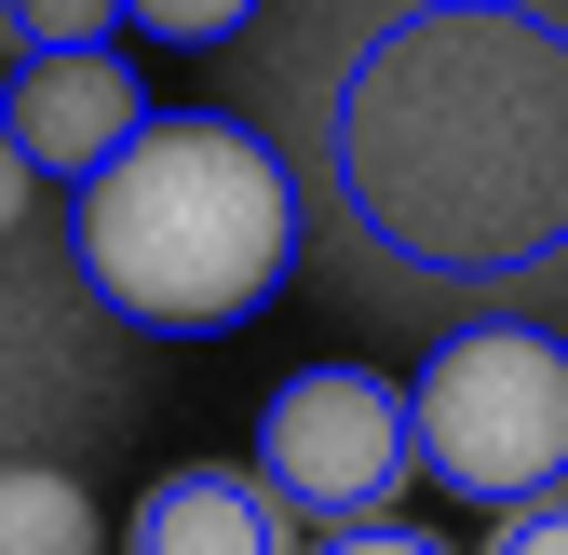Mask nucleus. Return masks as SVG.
I'll list each match as a JSON object with an SVG mask.
<instances>
[{"instance_id":"1","label":"nucleus","mask_w":568,"mask_h":555,"mask_svg":"<svg viewBox=\"0 0 568 555\" xmlns=\"http://www.w3.org/2000/svg\"><path fill=\"white\" fill-rule=\"evenodd\" d=\"M338 190L406 271L487 285L568 258V41L474 0L393 28L338 95Z\"/></svg>"},{"instance_id":"2","label":"nucleus","mask_w":568,"mask_h":555,"mask_svg":"<svg viewBox=\"0 0 568 555\" xmlns=\"http://www.w3.org/2000/svg\"><path fill=\"white\" fill-rule=\"evenodd\" d=\"M68 258L122 325L231 339L298 271V176L244 122H150L95 190H68Z\"/></svg>"},{"instance_id":"3","label":"nucleus","mask_w":568,"mask_h":555,"mask_svg":"<svg viewBox=\"0 0 568 555\" xmlns=\"http://www.w3.org/2000/svg\"><path fill=\"white\" fill-rule=\"evenodd\" d=\"M419 447H434V488L474 515L568 488V339L515 312L447 325L434 366H419Z\"/></svg>"},{"instance_id":"4","label":"nucleus","mask_w":568,"mask_h":555,"mask_svg":"<svg viewBox=\"0 0 568 555\" xmlns=\"http://www.w3.org/2000/svg\"><path fill=\"white\" fill-rule=\"evenodd\" d=\"M257 474L312 528H379V515H406V488L434 474V447H419V380L298 366V380L257 406Z\"/></svg>"},{"instance_id":"5","label":"nucleus","mask_w":568,"mask_h":555,"mask_svg":"<svg viewBox=\"0 0 568 555\" xmlns=\"http://www.w3.org/2000/svg\"><path fill=\"white\" fill-rule=\"evenodd\" d=\"M150 122H163L150 82H135L109 41H95V54H28V68H14V163L54 176V190H95Z\"/></svg>"},{"instance_id":"6","label":"nucleus","mask_w":568,"mask_h":555,"mask_svg":"<svg viewBox=\"0 0 568 555\" xmlns=\"http://www.w3.org/2000/svg\"><path fill=\"white\" fill-rule=\"evenodd\" d=\"M122 555H312V515L271 488V474L244 461H176L150 474V502L122 515Z\"/></svg>"},{"instance_id":"7","label":"nucleus","mask_w":568,"mask_h":555,"mask_svg":"<svg viewBox=\"0 0 568 555\" xmlns=\"http://www.w3.org/2000/svg\"><path fill=\"white\" fill-rule=\"evenodd\" d=\"M0 555H109V528H95V502H82V474H54V461L0 474Z\"/></svg>"},{"instance_id":"8","label":"nucleus","mask_w":568,"mask_h":555,"mask_svg":"<svg viewBox=\"0 0 568 555\" xmlns=\"http://www.w3.org/2000/svg\"><path fill=\"white\" fill-rule=\"evenodd\" d=\"M14 14V54H95L109 28H135V0H0Z\"/></svg>"},{"instance_id":"9","label":"nucleus","mask_w":568,"mask_h":555,"mask_svg":"<svg viewBox=\"0 0 568 555\" xmlns=\"http://www.w3.org/2000/svg\"><path fill=\"white\" fill-rule=\"evenodd\" d=\"M244 14H257V0H135V28H150V41H176V54H217Z\"/></svg>"},{"instance_id":"10","label":"nucleus","mask_w":568,"mask_h":555,"mask_svg":"<svg viewBox=\"0 0 568 555\" xmlns=\"http://www.w3.org/2000/svg\"><path fill=\"white\" fill-rule=\"evenodd\" d=\"M474 555H568V488H541V502H515V515L487 528Z\"/></svg>"},{"instance_id":"11","label":"nucleus","mask_w":568,"mask_h":555,"mask_svg":"<svg viewBox=\"0 0 568 555\" xmlns=\"http://www.w3.org/2000/svg\"><path fill=\"white\" fill-rule=\"evenodd\" d=\"M312 555H447L434 528H406V515H379V528H325Z\"/></svg>"}]
</instances>
